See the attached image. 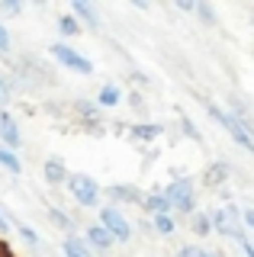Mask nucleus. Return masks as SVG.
<instances>
[{
    "instance_id": "nucleus-1",
    "label": "nucleus",
    "mask_w": 254,
    "mask_h": 257,
    "mask_svg": "<svg viewBox=\"0 0 254 257\" xmlns=\"http://www.w3.org/2000/svg\"><path fill=\"white\" fill-rule=\"evenodd\" d=\"M161 193H164V199H168L171 212L177 215V219H180V215L190 219V215L200 209V193H196V180H193V177H174Z\"/></svg>"
},
{
    "instance_id": "nucleus-2",
    "label": "nucleus",
    "mask_w": 254,
    "mask_h": 257,
    "mask_svg": "<svg viewBox=\"0 0 254 257\" xmlns=\"http://www.w3.org/2000/svg\"><path fill=\"white\" fill-rule=\"evenodd\" d=\"M206 112H209V119H216V122L232 135L235 145H241L244 151H254V122H251V119H238L228 109L216 106L212 100H206Z\"/></svg>"
},
{
    "instance_id": "nucleus-3",
    "label": "nucleus",
    "mask_w": 254,
    "mask_h": 257,
    "mask_svg": "<svg viewBox=\"0 0 254 257\" xmlns=\"http://www.w3.org/2000/svg\"><path fill=\"white\" fill-rule=\"evenodd\" d=\"M209 222H212V235L235 238V241H241V238H244L241 209H238L235 203H225L222 209H216V212H209Z\"/></svg>"
},
{
    "instance_id": "nucleus-4",
    "label": "nucleus",
    "mask_w": 254,
    "mask_h": 257,
    "mask_svg": "<svg viewBox=\"0 0 254 257\" xmlns=\"http://www.w3.org/2000/svg\"><path fill=\"white\" fill-rule=\"evenodd\" d=\"M65 187H68L71 196H74L77 206H84V209L100 206V183L93 180L90 174H68Z\"/></svg>"
},
{
    "instance_id": "nucleus-5",
    "label": "nucleus",
    "mask_w": 254,
    "mask_h": 257,
    "mask_svg": "<svg viewBox=\"0 0 254 257\" xmlns=\"http://www.w3.org/2000/svg\"><path fill=\"white\" fill-rule=\"evenodd\" d=\"M100 225L113 235L116 244H125V241H132V235H136V231H132V222L125 219V212L119 206H103L100 209Z\"/></svg>"
},
{
    "instance_id": "nucleus-6",
    "label": "nucleus",
    "mask_w": 254,
    "mask_h": 257,
    "mask_svg": "<svg viewBox=\"0 0 254 257\" xmlns=\"http://www.w3.org/2000/svg\"><path fill=\"white\" fill-rule=\"evenodd\" d=\"M49 52H52V58H55V61L65 64L68 71H74V74H81V77H90V74H93V61H90V58H84V55L77 52V48H71L68 42H55Z\"/></svg>"
},
{
    "instance_id": "nucleus-7",
    "label": "nucleus",
    "mask_w": 254,
    "mask_h": 257,
    "mask_svg": "<svg viewBox=\"0 0 254 257\" xmlns=\"http://www.w3.org/2000/svg\"><path fill=\"white\" fill-rule=\"evenodd\" d=\"M84 244L90 247V251L106 254V251H113V247H116V241H113V235H109L100 222H93V225H87V231H84Z\"/></svg>"
},
{
    "instance_id": "nucleus-8",
    "label": "nucleus",
    "mask_w": 254,
    "mask_h": 257,
    "mask_svg": "<svg viewBox=\"0 0 254 257\" xmlns=\"http://www.w3.org/2000/svg\"><path fill=\"white\" fill-rule=\"evenodd\" d=\"M0 145H7L10 151H17L23 145V128L17 125V119L7 109H0Z\"/></svg>"
},
{
    "instance_id": "nucleus-9",
    "label": "nucleus",
    "mask_w": 254,
    "mask_h": 257,
    "mask_svg": "<svg viewBox=\"0 0 254 257\" xmlns=\"http://www.w3.org/2000/svg\"><path fill=\"white\" fill-rule=\"evenodd\" d=\"M106 196L113 199V203H136V206H142L145 193H142L136 183H113V187H106Z\"/></svg>"
},
{
    "instance_id": "nucleus-10",
    "label": "nucleus",
    "mask_w": 254,
    "mask_h": 257,
    "mask_svg": "<svg viewBox=\"0 0 254 257\" xmlns=\"http://www.w3.org/2000/svg\"><path fill=\"white\" fill-rule=\"evenodd\" d=\"M228 174H232V164H228V161H212V164L203 171V187L219 190L222 183L228 180Z\"/></svg>"
},
{
    "instance_id": "nucleus-11",
    "label": "nucleus",
    "mask_w": 254,
    "mask_h": 257,
    "mask_svg": "<svg viewBox=\"0 0 254 257\" xmlns=\"http://www.w3.org/2000/svg\"><path fill=\"white\" fill-rule=\"evenodd\" d=\"M42 174H45V180L52 183V187H65V180H68V164L61 158H49L45 161V167H42Z\"/></svg>"
},
{
    "instance_id": "nucleus-12",
    "label": "nucleus",
    "mask_w": 254,
    "mask_h": 257,
    "mask_svg": "<svg viewBox=\"0 0 254 257\" xmlns=\"http://www.w3.org/2000/svg\"><path fill=\"white\" fill-rule=\"evenodd\" d=\"M129 132H132V139H136V142L152 145L155 139H161V135H164V125L161 122H136Z\"/></svg>"
},
{
    "instance_id": "nucleus-13",
    "label": "nucleus",
    "mask_w": 254,
    "mask_h": 257,
    "mask_svg": "<svg viewBox=\"0 0 254 257\" xmlns=\"http://www.w3.org/2000/svg\"><path fill=\"white\" fill-rule=\"evenodd\" d=\"M71 16H74L81 26H87V29H100V16H97V10H93L90 4H84V0H77V4H74Z\"/></svg>"
},
{
    "instance_id": "nucleus-14",
    "label": "nucleus",
    "mask_w": 254,
    "mask_h": 257,
    "mask_svg": "<svg viewBox=\"0 0 254 257\" xmlns=\"http://www.w3.org/2000/svg\"><path fill=\"white\" fill-rule=\"evenodd\" d=\"M119 100H122V87L119 84H103L93 103H97L100 109H109V106H119Z\"/></svg>"
},
{
    "instance_id": "nucleus-15",
    "label": "nucleus",
    "mask_w": 254,
    "mask_h": 257,
    "mask_svg": "<svg viewBox=\"0 0 254 257\" xmlns=\"http://www.w3.org/2000/svg\"><path fill=\"white\" fill-rule=\"evenodd\" d=\"M142 209H145L148 215H164V212H171V206H168V199H164V193H145V199H142ZM174 215V212H171Z\"/></svg>"
},
{
    "instance_id": "nucleus-16",
    "label": "nucleus",
    "mask_w": 254,
    "mask_h": 257,
    "mask_svg": "<svg viewBox=\"0 0 254 257\" xmlns=\"http://www.w3.org/2000/svg\"><path fill=\"white\" fill-rule=\"evenodd\" d=\"M152 231H158V235H164V238H171L174 231H177V215H171V212H164V215H152Z\"/></svg>"
},
{
    "instance_id": "nucleus-17",
    "label": "nucleus",
    "mask_w": 254,
    "mask_h": 257,
    "mask_svg": "<svg viewBox=\"0 0 254 257\" xmlns=\"http://www.w3.org/2000/svg\"><path fill=\"white\" fill-rule=\"evenodd\" d=\"M0 167H4L7 174H13V177H20L23 174V161L17 151H10L7 145H0Z\"/></svg>"
},
{
    "instance_id": "nucleus-18",
    "label": "nucleus",
    "mask_w": 254,
    "mask_h": 257,
    "mask_svg": "<svg viewBox=\"0 0 254 257\" xmlns=\"http://www.w3.org/2000/svg\"><path fill=\"white\" fill-rule=\"evenodd\" d=\"M81 32H84V26H81V23H77L71 13L58 16V36H61V39H77Z\"/></svg>"
},
{
    "instance_id": "nucleus-19",
    "label": "nucleus",
    "mask_w": 254,
    "mask_h": 257,
    "mask_svg": "<svg viewBox=\"0 0 254 257\" xmlns=\"http://www.w3.org/2000/svg\"><path fill=\"white\" fill-rule=\"evenodd\" d=\"M190 231H193V235H200V238L212 235V222H209V212H200V209H196V212L190 215Z\"/></svg>"
},
{
    "instance_id": "nucleus-20",
    "label": "nucleus",
    "mask_w": 254,
    "mask_h": 257,
    "mask_svg": "<svg viewBox=\"0 0 254 257\" xmlns=\"http://www.w3.org/2000/svg\"><path fill=\"white\" fill-rule=\"evenodd\" d=\"M61 251H65V257H93V254H90V247H87L77 235H68V238H65V244H61Z\"/></svg>"
},
{
    "instance_id": "nucleus-21",
    "label": "nucleus",
    "mask_w": 254,
    "mask_h": 257,
    "mask_svg": "<svg viewBox=\"0 0 254 257\" xmlns=\"http://www.w3.org/2000/svg\"><path fill=\"white\" fill-rule=\"evenodd\" d=\"M177 122H180V132H184V135H187V139H190V142H196V145H203V132H200V128H196V122H193V119H190V116H187V112H184V109H177Z\"/></svg>"
},
{
    "instance_id": "nucleus-22",
    "label": "nucleus",
    "mask_w": 254,
    "mask_h": 257,
    "mask_svg": "<svg viewBox=\"0 0 254 257\" xmlns=\"http://www.w3.org/2000/svg\"><path fill=\"white\" fill-rule=\"evenodd\" d=\"M49 219L58 225L61 231H68V235H71V228H74V219H71L68 212H61V209H55V206H49Z\"/></svg>"
},
{
    "instance_id": "nucleus-23",
    "label": "nucleus",
    "mask_w": 254,
    "mask_h": 257,
    "mask_svg": "<svg viewBox=\"0 0 254 257\" xmlns=\"http://www.w3.org/2000/svg\"><path fill=\"white\" fill-rule=\"evenodd\" d=\"M177 257H222L219 251H206L203 244H184L177 251Z\"/></svg>"
},
{
    "instance_id": "nucleus-24",
    "label": "nucleus",
    "mask_w": 254,
    "mask_h": 257,
    "mask_svg": "<svg viewBox=\"0 0 254 257\" xmlns=\"http://www.w3.org/2000/svg\"><path fill=\"white\" fill-rule=\"evenodd\" d=\"M17 231H20V235H23V241H26L29 247H39V244H42V238H39V231L33 228V225L20 222V225H17Z\"/></svg>"
},
{
    "instance_id": "nucleus-25",
    "label": "nucleus",
    "mask_w": 254,
    "mask_h": 257,
    "mask_svg": "<svg viewBox=\"0 0 254 257\" xmlns=\"http://www.w3.org/2000/svg\"><path fill=\"white\" fill-rule=\"evenodd\" d=\"M196 16H200V23H206V26H216V10H212V4H196Z\"/></svg>"
},
{
    "instance_id": "nucleus-26",
    "label": "nucleus",
    "mask_w": 254,
    "mask_h": 257,
    "mask_svg": "<svg viewBox=\"0 0 254 257\" xmlns=\"http://www.w3.org/2000/svg\"><path fill=\"white\" fill-rule=\"evenodd\" d=\"M0 10L10 13V16H20L23 13V4H20V0H7V4H0Z\"/></svg>"
},
{
    "instance_id": "nucleus-27",
    "label": "nucleus",
    "mask_w": 254,
    "mask_h": 257,
    "mask_svg": "<svg viewBox=\"0 0 254 257\" xmlns=\"http://www.w3.org/2000/svg\"><path fill=\"white\" fill-rule=\"evenodd\" d=\"M10 52V32H7V26L0 23V55H7Z\"/></svg>"
},
{
    "instance_id": "nucleus-28",
    "label": "nucleus",
    "mask_w": 254,
    "mask_h": 257,
    "mask_svg": "<svg viewBox=\"0 0 254 257\" xmlns=\"http://www.w3.org/2000/svg\"><path fill=\"white\" fill-rule=\"evenodd\" d=\"M241 225L254 231V209H241Z\"/></svg>"
},
{
    "instance_id": "nucleus-29",
    "label": "nucleus",
    "mask_w": 254,
    "mask_h": 257,
    "mask_svg": "<svg viewBox=\"0 0 254 257\" xmlns=\"http://www.w3.org/2000/svg\"><path fill=\"white\" fill-rule=\"evenodd\" d=\"M129 103H132V109H145V100H142V93H129Z\"/></svg>"
},
{
    "instance_id": "nucleus-30",
    "label": "nucleus",
    "mask_w": 254,
    "mask_h": 257,
    "mask_svg": "<svg viewBox=\"0 0 254 257\" xmlns=\"http://www.w3.org/2000/svg\"><path fill=\"white\" fill-rule=\"evenodd\" d=\"M238 244H241V251H244V257H254V244L248 241V235H244L241 241H238Z\"/></svg>"
},
{
    "instance_id": "nucleus-31",
    "label": "nucleus",
    "mask_w": 254,
    "mask_h": 257,
    "mask_svg": "<svg viewBox=\"0 0 254 257\" xmlns=\"http://www.w3.org/2000/svg\"><path fill=\"white\" fill-rule=\"evenodd\" d=\"M10 100V90H7V84H4V77H0V109H4V103Z\"/></svg>"
},
{
    "instance_id": "nucleus-32",
    "label": "nucleus",
    "mask_w": 254,
    "mask_h": 257,
    "mask_svg": "<svg viewBox=\"0 0 254 257\" xmlns=\"http://www.w3.org/2000/svg\"><path fill=\"white\" fill-rule=\"evenodd\" d=\"M7 231H10V219H7V215H4V212H0V238H4V235H7Z\"/></svg>"
},
{
    "instance_id": "nucleus-33",
    "label": "nucleus",
    "mask_w": 254,
    "mask_h": 257,
    "mask_svg": "<svg viewBox=\"0 0 254 257\" xmlns=\"http://www.w3.org/2000/svg\"><path fill=\"white\" fill-rule=\"evenodd\" d=\"M177 10H180V13H193L196 4H177Z\"/></svg>"
},
{
    "instance_id": "nucleus-34",
    "label": "nucleus",
    "mask_w": 254,
    "mask_h": 257,
    "mask_svg": "<svg viewBox=\"0 0 254 257\" xmlns=\"http://www.w3.org/2000/svg\"><path fill=\"white\" fill-rule=\"evenodd\" d=\"M139 228L145 231V235H152V222H148V219H142V222H139Z\"/></svg>"
},
{
    "instance_id": "nucleus-35",
    "label": "nucleus",
    "mask_w": 254,
    "mask_h": 257,
    "mask_svg": "<svg viewBox=\"0 0 254 257\" xmlns=\"http://www.w3.org/2000/svg\"><path fill=\"white\" fill-rule=\"evenodd\" d=\"M0 257H10V251H0Z\"/></svg>"
}]
</instances>
